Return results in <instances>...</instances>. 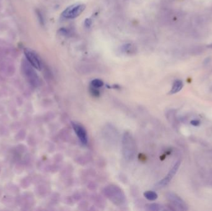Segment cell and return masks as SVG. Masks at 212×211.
I'll list each match as a JSON object with an SVG mask.
<instances>
[{
    "label": "cell",
    "mask_w": 212,
    "mask_h": 211,
    "mask_svg": "<svg viewBox=\"0 0 212 211\" xmlns=\"http://www.w3.org/2000/svg\"><path fill=\"white\" fill-rule=\"evenodd\" d=\"M71 124L76 135L78 136V138L79 139L81 143L84 145H87L88 142V138L87 131L84 128V127L81 124L75 122H73Z\"/></svg>",
    "instance_id": "obj_6"
},
{
    "label": "cell",
    "mask_w": 212,
    "mask_h": 211,
    "mask_svg": "<svg viewBox=\"0 0 212 211\" xmlns=\"http://www.w3.org/2000/svg\"><path fill=\"white\" fill-rule=\"evenodd\" d=\"M105 196L114 204L122 206L125 202V196L122 190L117 186L109 185L104 190Z\"/></svg>",
    "instance_id": "obj_2"
},
{
    "label": "cell",
    "mask_w": 212,
    "mask_h": 211,
    "mask_svg": "<svg viewBox=\"0 0 212 211\" xmlns=\"http://www.w3.org/2000/svg\"><path fill=\"white\" fill-rule=\"evenodd\" d=\"M166 196L167 200L171 202L172 205L177 209L181 211L188 210V207L186 203L176 194L172 192H169L166 194Z\"/></svg>",
    "instance_id": "obj_4"
},
{
    "label": "cell",
    "mask_w": 212,
    "mask_h": 211,
    "mask_svg": "<svg viewBox=\"0 0 212 211\" xmlns=\"http://www.w3.org/2000/svg\"><path fill=\"white\" fill-rule=\"evenodd\" d=\"M86 6L81 4H76L68 7L62 13V16L67 19H74L78 17L85 9Z\"/></svg>",
    "instance_id": "obj_3"
},
{
    "label": "cell",
    "mask_w": 212,
    "mask_h": 211,
    "mask_svg": "<svg viewBox=\"0 0 212 211\" xmlns=\"http://www.w3.org/2000/svg\"><path fill=\"white\" fill-rule=\"evenodd\" d=\"M91 23H92V22H91V20L90 19H86L85 20L84 24H85V25L86 27H90L91 25Z\"/></svg>",
    "instance_id": "obj_17"
},
{
    "label": "cell",
    "mask_w": 212,
    "mask_h": 211,
    "mask_svg": "<svg viewBox=\"0 0 212 211\" xmlns=\"http://www.w3.org/2000/svg\"><path fill=\"white\" fill-rule=\"evenodd\" d=\"M180 165H181V161H178L173 166V167L169 171V173L167 174V175L165 177V178L163 180H161L158 183V185H157L158 187H159V188L165 187V186L167 185L170 183V182L171 181L172 178L174 177V175L177 173V170H178V169L180 166Z\"/></svg>",
    "instance_id": "obj_8"
},
{
    "label": "cell",
    "mask_w": 212,
    "mask_h": 211,
    "mask_svg": "<svg viewBox=\"0 0 212 211\" xmlns=\"http://www.w3.org/2000/svg\"><path fill=\"white\" fill-rule=\"evenodd\" d=\"M90 92L92 95L94 97H99V91L97 89V88H95L94 87H91L90 89Z\"/></svg>",
    "instance_id": "obj_14"
},
{
    "label": "cell",
    "mask_w": 212,
    "mask_h": 211,
    "mask_svg": "<svg viewBox=\"0 0 212 211\" xmlns=\"http://www.w3.org/2000/svg\"><path fill=\"white\" fill-rule=\"evenodd\" d=\"M144 196L146 199L150 201H153L157 199L158 198V194L156 193L153 191H147L144 193Z\"/></svg>",
    "instance_id": "obj_10"
},
{
    "label": "cell",
    "mask_w": 212,
    "mask_h": 211,
    "mask_svg": "<svg viewBox=\"0 0 212 211\" xmlns=\"http://www.w3.org/2000/svg\"><path fill=\"white\" fill-rule=\"evenodd\" d=\"M148 210L149 211H158L163 210V206L158 204H151L148 205Z\"/></svg>",
    "instance_id": "obj_11"
},
{
    "label": "cell",
    "mask_w": 212,
    "mask_h": 211,
    "mask_svg": "<svg viewBox=\"0 0 212 211\" xmlns=\"http://www.w3.org/2000/svg\"><path fill=\"white\" fill-rule=\"evenodd\" d=\"M22 67L24 74L30 83L34 85H37L39 82V78L35 71L34 70V68L27 61V60H24L22 63Z\"/></svg>",
    "instance_id": "obj_5"
},
{
    "label": "cell",
    "mask_w": 212,
    "mask_h": 211,
    "mask_svg": "<svg viewBox=\"0 0 212 211\" xmlns=\"http://www.w3.org/2000/svg\"><path fill=\"white\" fill-rule=\"evenodd\" d=\"M137 146L132 135L129 132H125L122 138V154L127 161H132L136 154Z\"/></svg>",
    "instance_id": "obj_1"
},
{
    "label": "cell",
    "mask_w": 212,
    "mask_h": 211,
    "mask_svg": "<svg viewBox=\"0 0 212 211\" xmlns=\"http://www.w3.org/2000/svg\"><path fill=\"white\" fill-rule=\"evenodd\" d=\"M207 47H208V48H210V49H212V44H210V45H209L207 46Z\"/></svg>",
    "instance_id": "obj_19"
},
{
    "label": "cell",
    "mask_w": 212,
    "mask_h": 211,
    "mask_svg": "<svg viewBox=\"0 0 212 211\" xmlns=\"http://www.w3.org/2000/svg\"><path fill=\"white\" fill-rule=\"evenodd\" d=\"M123 50L127 53H132L135 50L134 49L133 46L132 44H127L123 47Z\"/></svg>",
    "instance_id": "obj_13"
},
{
    "label": "cell",
    "mask_w": 212,
    "mask_h": 211,
    "mask_svg": "<svg viewBox=\"0 0 212 211\" xmlns=\"http://www.w3.org/2000/svg\"><path fill=\"white\" fill-rule=\"evenodd\" d=\"M24 55L27 61L36 70H41L42 68L41 63L36 54L29 49L24 50Z\"/></svg>",
    "instance_id": "obj_7"
},
{
    "label": "cell",
    "mask_w": 212,
    "mask_h": 211,
    "mask_svg": "<svg viewBox=\"0 0 212 211\" xmlns=\"http://www.w3.org/2000/svg\"><path fill=\"white\" fill-rule=\"evenodd\" d=\"M211 61V59L210 58H207V59H205V60H204V64L205 65H207V64H209V63Z\"/></svg>",
    "instance_id": "obj_18"
},
{
    "label": "cell",
    "mask_w": 212,
    "mask_h": 211,
    "mask_svg": "<svg viewBox=\"0 0 212 211\" xmlns=\"http://www.w3.org/2000/svg\"><path fill=\"white\" fill-rule=\"evenodd\" d=\"M91 86L95 88H100L104 86V82L102 81L99 79H95L91 81Z\"/></svg>",
    "instance_id": "obj_12"
},
{
    "label": "cell",
    "mask_w": 212,
    "mask_h": 211,
    "mask_svg": "<svg viewBox=\"0 0 212 211\" xmlns=\"http://www.w3.org/2000/svg\"><path fill=\"white\" fill-rule=\"evenodd\" d=\"M37 16H38V18H39V19L41 23L43 24V23H44V19H43V17H42V15L41 13L39 11H37Z\"/></svg>",
    "instance_id": "obj_16"
},
{
    "label": "cell",
    "mask_w": 212,
    "mask_h": 211,
    "mask_svg": "<svg viewBox=\"0 0 212 211\" xmlns=\"http://www.w3.org/2000/svg\"><path fill=\"white\" fill-rule=\"evenodd\" d=\"M190 124L194 126H198L200 124V121L199 120H197V119H194V120H192L190 121Z\"/></svg>",
    "instance_id": "obj_15"
},
{
    "label": "cell",
    "mask_w": 212,
    "mask_h": 211,
    "mask_svg": "<svg viewBox=\"0 0 212 211\" xmlns=\"http://www.w3.org/2000/svg\"><path fill=\"white\" fill-rule=\"evenodd\" d=\"M183 82L181 80H176L174 82L172 89L169 92L170 94H174L181 91L183 87Z\"/></svg>",
    "instance_id": "obj_9"
}]
</instances>
